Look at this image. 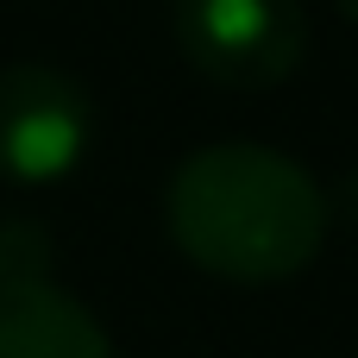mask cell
I'll use <instances>...</instances> for the list:
<instances>
[{
    "instance_id": "cell-3",
    "label": "cell",
    "mask_w": 358,
    "mask_h": 358,
    "mask_svg": "<svg viewBox=\"0 0 358 358\" xmlns=\"http://www.w3.org/2000/svg\"><path fill=\"white\" fill-rule=\"evenodd\" d=\"M94 94L57 63H0V182L44 189L94 151Z\"/></svg>"
},
{
    "instance_id": "cell-5",
    "label": "cell",
    "mask_w": 358,
    "mask_h": 358,
    "mask_svg": "<svg viewBox=\"0 0 358 358\" xmlns=\"http://www.w3.org/2000/svg\"><path fill=\"white\" fill-rule=\"evenodd\" d=\"M57 239L38 214H0V289H25V283H57Z\"/></svg>"
},
{
    "instance_id": "cell-6",
    "label": "cell",
    "mask_w": 358,
    "mask_h": 358,
    "mask_svg": "<svg viewBox=\"0 0 358 358\" xmlns=\"http://www.w3.org/2000/svg\"><path fill=\"white\" fill-rule=\"evenodd\" d=\"M334 6H340V13H346V19L358 25V0H334Z\"/></svg>"
},
{
    "instance_id": "cell-1",
    "label": "cell",
    "mask_w": 358,
    "mask_h": 358,
    "mask_svg": "<svg viewBox=\"0 0 358 358\" xmlns=\"http://www.w3.org/2000/svg\"><path fill=\"white\" fill-rule=\"evenodd\" d=\"M327 189L277 145L220 138L189 151L164 182L170 245L220 283L302 277L327 245Z\"/></svg>"
},
{
    "instance_id": "cell-4",
    "label": "cell",
    "mask_w": 358,
    "mask_h": 358,
    "mask_svg": "<svg viewBox=\"0 0 358 358\" xmlns=\"http://www.w3.org/2000/svg\"><path fill=\"white\" fill-rule=\"evenodd\" d=\"M0 358H113V340L63 283H25L0 289Z\"/></svg>"
},
{
    "instance_id": "cell-2",
    "label": "cell",
    "mask_w": 358,
    "mask_h": 358,
    "mask_svg": "<svg viewBox=\"0 0 358 358\" xmlns=\"http://www.w3.org/2000/svg\"><path fill=\"white\" fill-rule=\"evenodd\" d=\"M170 31L189 69L233 94L277 88L308 57L302 0H170Z\"/></svg>"
}]
</instances>
